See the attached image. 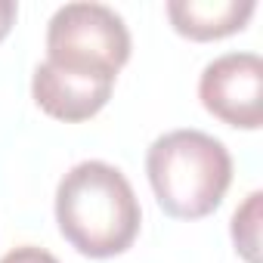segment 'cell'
Here are the masks:
<instances>
[{"instance_id": "obj_1", "label": "cell", "mask_w": 263, "mask_h": 263, "mask_svg": "<svg viewBox=\"0 0 263 263\" xmlns=\"http://www.w3.org/2000/svg\"><path fill=\"white\" fill-rule=\"evenodd\" d=\"M56 223L84 257L124 254L140 235L143 211L130 180L108 161H81L56 186Z\"/></svg>"}, {"instance_id": "obj_2", "label": "cell", "mask_w": 263, "mask_h": 263, "mask_svg": "<svg viewBox=\"0 0 263 263\" xmlns=\"http://www.w3.org/2000/svg\"><path fill=\"white\" fill-rule=\"evenodd\" d=\"M146 174L164 214L201 220L220 208L232 183V155L204 130H171L149 146Z\"/></svg>"}, {"instance_id": "obj_3", "label": "cell", "mask_w": 263, "mask_h": 263, "mask_svg": "<svg viewBox=\"0 0 263 263\" xmlns=\"http://www.w3.org/2000/svg\"><path fill=\"white\" fill-rule=\"evenodd\" d=\"M47 59L102 78H118L130 59V31L105 4H65L47 25Z\"/></svg>"}, {"instance_id": "obj_4", "label": "cell", "mask_w": 263, "mask_h": 263, "mask_svg": "<svg viewBox=\"0 0 263 263\" xmlns=\"http://www.w3.org/2000/svg\"><path fill=\"white\" fill-rule=\"evenodd\" d=\"M201 105L229 127L263 124V59L257 53H223L198 78Z\"/></svg>"}, {"instance_id": "obj_5", "label": "cell", "mask_w": 263, "mask_h": 263, "mask_svg": "<svg viewBox=\"0 0 263 263\" xmlns=\"http://www.w3.org/2000/svg\"><path fill=\"white\" fill-rule=\"evenodd\" d=\"M115 78L87 74L74 68H62L50 59H44L34 68L31 78V96L34 102L56 121H87L93 118L111 96Z\"/></svg>"}, {"instance_id": "obj_6", "label": "cell", "mask_w": 263, "mask_h": 263, "mask_svg": "<svg viewBox=\"0 0 263 263\" xmlns=\"http://www.w3.org/2000/svg\"><path fill=\"white\" fill-rule=\"evenodd\" d=\"M254 10V0H171L167 19L189 41H220L241 31Z\"/></svg>"}, {"instance_id": "obj_7", "label": "cell", "mask_w": 263, "mask_h": 263, "mask_svg": "<svg viewBox=\"0 0 263 263\" xmlns=\"http://www.w3.org/2000/svg\"><path fill=\"white\" fill-rule=\"evenodd\" d=\"M260 204H263V195L251 192L245 198V204L232 214V241L248 263H260V254H257V248H260Z\"/></svg>"}, {"instance_id": "obj_8", "label": "cell", "mask_w": 263, "mask_h": 263, "mask_svg": "<svg viewBox=\"0 0 263 263\" xmlns=\"http://www.w3.org/2000/svg\"><path fill=\"white\" fill-rule=\"evenodd\" d=\"M0 263H59V260L37 245H19V248H13L0 257Z\"/></svg>"}, {"instance_id": "obj_9", "label": "cell", "mask_w": 263, "mask_h": 263, "mask_svg": "<svg viewBox=\"0 0 263 263\" xmlns=\"http://www.w3.org/2000/svg\"><path fill=\"white\" fill-rule=\"evenodd\" d=\"M16 13H19V7L13 4V0H0V41L10 34V28L16 22Z\"/></svg>"}]
</instances>
